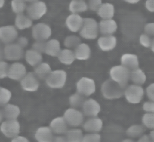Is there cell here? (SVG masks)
Wrapping results in <instances>:
<instances>
[{
    "label": "cell",
    "instance_id": "cell-7",
    "mask_svg": "<svg viewBox=\"0 0 154 142\" xmlns=\"http://www.w3.org/2000/svg\"><path fill=\"white\" fill-rule=\"evenodd\" d=\"M124 95L129 103H138L143 97L144 90L139 85H131L125 89Z\"/></svg>",
    "mask_w": 154,
    "mask_h": 142
},
{
    "label": "cell",
    "instance_id": "cell-14",
    "mask_svg": "<svg viewBox=\"0 0 154 142\" xmlns=\"http://www.w3.org/2000/svg\"><path fill=\"white\" fill-rule=\"evenodd\" d=\"M26 69L25 66L20 63H14L9 66L8 77L13 80L21 81L26 75Z\"/></svg>",
    "mask_w": 154,
    "mask_h": 142
},
{
    "label": "cell",
    "instance_id": "cell-37",
    "mask_svg": "<svg viewBox=\"0 0 154 142\" xmlns=\"http://www.w3.org/2000/svg\"><path fill=\"white\" fill-rule=\"evenodd\" d=\"M81 43L80 39L76 36H69L64 39V46L69 49L76 48Z\"/></svg>",
    "mask_w": 154,
    "mask_h": 142
},
{
    "label": "cell",
    "instance_id": "cell-28",
    "mask_svg": "<svg viewBox=\"0 0 154 142\" xmlns=\"http://www.w3.org/2000/svg\"><path fill=\"white\" fill-rule=\"evenodd\" d=\"M58 60L65 65H70L76 59L75 52L70 49L61 50L58 55Z\"/></svg>",
    "mask_w": 154,
    "mask_h": 142
},
{
    "label": "cell",
    "instance_id": "cell-3",
    "mask_svg": "<svg viewBox=\"0 0 154 142\" xmlns=\"http://www.w3.org/2000/svg\"><path fill=\"white\" fill-rule=\"evenodd\" d=\"M81 36L85 39H94L98 34V25L92 18H84L80 29Z\"/></svg>",
    "mask_w": 154,
    "mask_h": 142
},
{
    "label": "cell",
    "instance_id": "cell-2",
    "mask_svg": "<svg viewBox=\"0 0 154 142\" xmlns=\"http://www.w3.org/2000/svg\"><path fill=\"white\" fill-rule=\"evenodd\" d=\"M130 70L122 65L114 66L109 71L111 79L124 88L130 78Z\"/></svg>",
    "mask_w": 154,
    "mask_h": 142
},
{
    "label": "cell",
    "instance_id": "cell-39",
    "mask_svg": "<svg viewBox=\"0 0 154 142\" xmlns=\"http://www.w3.org/2000/svg\"><path fill=\"white\" fill-rule=\"evenodd\" d=\"M142 122L146 128L154 129V113H147L143 115Z\"/></svg>",
    "mask_w": 154,
    "mask_h": 142
},
{
    "label": "cell",
    "instance_id": "cell-23",
    "mask_svg": "<svg viewBox=\"0 0 154 142\" xmlns=\"http://www.w3.org/2000/svg\"><path fill=\"white\" fill-rule=\"evenodd\" d=\"M25 60L31 66L35 67L42 63V55L41 53L31 49L26 51L25 53Z\"/></svg>",
    "mask_w": 154,
    "mask_h": 142
},
{
    "label": "cell",
    "instance_id": "cell-33",
    "mask_svg": "<svg viewBox=\"0 0 154 142\" xmlns=\"http://www.w3.org/2000/svg\"><path fill=\"white\" fill-rule=\"evenodd\" d=\"M130 78L135 84L140 85L145 82L146 76L142 70L138 68L132 70L130 74Z\"/></svg>",
    "mask_w": 154,
    "mask_h": 142
},
{
    "label": "cell",
    "instance_id": "cell-32",
    "mask_svg": "<svg viewBox=\"0 0 154 142\" xmlns=\"http://www.w3.org/2000/svg\"><path fill=\"white\" fill-rule=\"evenodd\" d=\"M67 142H81L83 138L82 131L79 129H72L66 133Z\"/></svg>",
    "mask_w": 154,
    "mask_h": 142
},
{
    "label": "cell",
    "instance_id": "cell-60",
    "mask_svg": "<svg viewBox=\"0 0 154 142\" xmlns=\"http://www.w3.org/2000/svg\"><path fill=\"white\" fill-rule=\"evenodd\" d=\"M25 1H27V2H34V1H37V0H25Z\"/></svg>",
    "mask_w": 154,
    "mask_h": 142
},
{
    "label": "cell",
    "instance_id": "cell-36",
    "mask_svg": "<svg viewBox=\"0 0 154 142\" xmlns=\"http://www.w3.org/2000/svg\"><path fill=\"white\" fill-rule=\"evenodd\" d=\"M11 6L12 11L17 14L22 13L26 8L25 0H12Z\"/></svg>",
    "mask_w": 154,
    "mask_h": 142
},
{
    "label": "cell",
    "instance_id": "cell-6",
    "mask_svg": "<svg viewBox=\"0 0 154 142\" xmlns=\"http://www.w3.org/2000/svg\"><path fill=\"white\" fill-rule=\"evenodd\" d=\"M20 126L19 122L16 120H6L0 126L1 132L7 138L16 137L20 132Z\"/></svg>",
    "mask_w": 154,
    "mask_h": 142
},
{
    "label": "cell",
    "instance_id": "cell-19",
    "mask_svg": "<svg viewBox=\"0 0 154 142\" xmlns=\"http://www.w3.org/2000/svg\"><path fill=\"white\" fill-rule=\"evenodd\" d=\"M103 126L102 120L96 117H93L88 119L83 125L85 131L91 133H97L101 131Z\"/></svg>",
    "mask_w": 154,
    "mask_h": 142
},
{
    "label": "cell",
    "instance_id": "cell-29",
    "mask_svg": "<svg viewBox=\"0 0 154 142\" xmlns=\"http://www.w3.org/2000/svg\"><path fill=\"white\" fill-rule=\"evenodd\" d=\"M51 72V67L47 63L42 62L34 69V73L40 79H46Z\"/></svg>",
    "mask_w": 154,
    "mask_h": 142
},
{
    "label": "cell",
    "instance_id": "cell-9",
    "mask_svg": "<svg viewBox=\"0 0 154 142\" xmlns=\"http://www.w3.org/2000/svg\"><path fill=\"white\" fill-rule=\"evenodd\" d=\"M76 90L85 96L91 95L96 91L94 81L88 77L81 78L76 83Z\"/></svg>",
    "mask_w": 154,
    "mask_h": 142
},
{
    "label": "cell",
    "instance_id": "cell-5",
    "mask_svg": "<svg viewBox=\"0 0 154 142\" xmlns=\"http://www.w3.org/2000/svg\"><path fill=\"white\" fill-rule=\"evenodd\" d=\"M28 16L33 20H37L42 17L47 11L46 4L42 1L32 2L26 8Z\"/></svg>",
    "mask_w": 154,
    "mask_h": 142
},
{
    "label": "cell",
    "instance_id": "cell-42",
    "mask_svg": "<svg viewBox=\"0 0 154 142\" xmlns=\"http://www.w3.org/2000/svg\"><path fill=\"white\" fill-rule=\"evenodd\" d=\"M46 42L45 41H36L33 43L32 49L40 53L45 52L46 49Z\"/></svg>",
    "mask_w": 154,
    "mask_h": 142
},
{
    "label": "cell",
    "instance_id": "cell-41",
    "mask_svg": "<svg viewBox=\"0 0 154 142\" xmlns=\"http://www.w3.org/2000/svg\"><path fill=\"white\" fill-rule=\"evenodd\" d=\"M9 69L8 64L4 61H0V79L5 78L8 76Z\"/></svg>",
    "mask_w": 154,
    "mask_h": 142
},
{
    "label": "cell",
    "instance_id": "cell-49",
    "mask_svg": "<svg viewBox=\"0 0 154 142\" xmlns=\"http://www.w3.org/2000/svg\"><path fill=\"white\" fill-rule=\"evenodd\" d=\"M146 7L149 11L154 12V0H147L146 2Z\"/></svg>",
    "mask_w": 154,
    "mask_h": 142
},
{
    "label": "cell",
    "instance_id": "cell-45",
    "mask_svg": "<svg viewBox=\"0 0 154 142\" xmlns=\"http://www.w3.org/2000/svg\"><path fill=\"white\" fill-rule=\"evenodd\" d=\"M143 108L147 113H154V101L146 102L144 103Z\"/></svg>",
    "mask_w": 154,
    "mask_h": 142
},
{
    "label": "cell",
    "instance_id": "cell-35",
    "mask_svg": "<svg viewBox=\"0 0 154 142\" xmlns=\"http://www.w3.org/2000/svg\"><path fill=\"white\" fill-rule=\"evenodd\" d=\"M84 95L77 92L73 94L69 97V103L73 108H78L82 106L85 102Z\"/></svg>",
    "mask_w": 154,
    "mask_h": 142
},
{
    "label": "cell",
    "instance_id": "cell-51",
    "mask_svg": "<svg viewBox=\"0 0 154 142\" xmlns=\"http://www.w3.org/2000/svg\"><path fill=\"white\" fill-rule=\"evenodd\" d=\"M52 142H67V141L66 136L59 135L54 137Z\"/></svg>",
    "mask_w": 154,
    "mask_h": 142
},
{
    "label": "cell",
    "instance_id": "cell-17",
    "mask_svg": "<svg viewBox=\"0 0 154 142\" xmlns=\"http://www.w3.org/2000/svg\"><path fill=\"white\" fill-rule=\"evenodd\" d=\"M84 19L78 14L72 13L66 20V25L67 28L73 32L79 31L83 24Z\"/></svg>",
    "mask_w": 154,
    "mask_h": 142
},
{
    "label": "cell",
    "instance_id": "cell-10",
    "mask_svg": "<svg viewBox=\"0 0 154 142\" xmlns=\"http://www.w3.org/2000/svg\"><path fill=\"white\" fill-rule=\"evenodd\" d=\"M51 27L45 23H38L32 29V35L36 41H46L51 36Z\"/></svg>",
    "mask_w": 154,
    "mask_h": 142
},
{
    "label": "cell",
    "instance_id": "cell-59",
    "mask_svg": "<svg viewBox=\"0 0 154 142\" xmlns=\"http://www.w3.org/2000/svg\"><path fill=\"white\" fill-rule=\"evenodd\" d=\"M151 49L153 52H154V40L152 41V45H151Z\"/></svg>",
    "mask_w": 154,
    "mask_h": 142
},
{
    "label": "cell",
    "instance_id": "cell-46",
    "mask_svg": "<svg viewBox=\"0 0 154 142\" xmlns=\"http://www.w3.org/2000/svg\"><path fill=\"white\" fill-rule=\"evenodd\" d=\"M147 97L152 100L154 101V83L149 85L146 88Z\"/></svg>",
    "mask_w": 154,
    "mask_h": 142
},
{
    "label": "cell",
    "instance_id": "cell-48",
    "mask_svg": "<svg viewBox=\"0 0 154 142\" xmlns=\"http://www.w3.org/2000/svg\"><path fill=\"white\" fill-rule=\"evenodd\" d=\"M17 43L20 46H21L22 48H25V46H26L27 45H28V39L26 38V37H19V38L17 39Z\"/></svg>",
    "mask_w": 154,
    "mask_h": 142
},
{
    "label": "cell",
    "instance_id": "cell-57",
    "mask_svg": "<svg viewBox=\"0 0 154 142\" xmlns=\"http://www.w3.org/2000/svg\"><path fill=\"white\" fill-rule=\"evenodd\" d=\"M122 142H135L131 139H125L122 141Z\"/></svg>",
    "mask_w": 154,
    "mask_h": 142
},
{
    "label": "cell",
    "instance_id": "cell-38",
    "mask_svg": "<svg viewBox=\"0 0 154 142\" xmlns=\"http://www.w3.org/2000/svg\"><path fill=\"white\" fill-rule=\"evenodd\" d=\"M11 97V91L4 87H0V106H4L7 105Z\"/></svg>",
    "mask_w": 154,
    "mask_h": 142
},
{
    "label": "cell",
    "instance_id": "cell-40",
    "mask_svg": "<svg viewBox=\"0 0 154 142\" xmlns=\"http://www.w3.org/2000/svg\"><path fill=\"white\" fill-rule=\"evenodd\" d=\"M101 136L97 133H90L83 136L81 142H100Z\"/></svg>",
    "mask_w": 154,
    "mask_h": 142
},
{
    "label": "cell",
    "instance_id": "cell-43",
    "mask_svg": "<svg viewBox=\"0 0 154 142\" xmlns=\"http://www.w3.org/2000/svg\"><path fill=\"white\" fill-rule=\"evenodd\" d=\"M152 40L147 34H141L140 37V43L144 47L148 48L152 45Z\"/></svg>",
    "mask_w": 154,
    "mask_h": 142
},
{
    "label": "cell",
    "instance_id": "cell-4",
    "mask_svg": "<svg viewBox=\"0 0 154 142\" xmlns=\"http://www.w3.org/2000/svg\"><path fill=\"white\" fill-rule=\"evenodd\" d=\"M67 79V73L63 70L52 71L46 79L47 85L52 88H61L64 87Z\"/></svg>",
    "mask_w": 154,
    "mask_h": 142
},
{
    "label": "cell",
    "instance_id": "cell-56",
    "mask_svg": "<svg viewBox=\"0 0 154 142\" xmlns=\"http://www.w3.org/2000/svg\"><path fill=\"white\" fill-rule=\"evenodd\" d=\"M150 137L151 138V139L152 140V141L154 142V130L152 131L150 133Z\"/></svg>",
    "mask_w": 154,
    "mask_h": 142
},
{
    "label": "cell",
    "instance_id": "cell-58",
    "mask_svg": "<svg viewBox=\"0 0 154 142\" xmlns=\"http://www.w3.org/2000/svg\"><path fill=\"white\" fill-rule=\"evenodd\" d=\"M5 3V0H0V8H2Z\"/></svg>",
    "mask_w": 154,
    "mask_h": 142
},
{
    "label": "cell",
    "instance_id": "cell-26",
    "mask_svg": "<svg viewBox=\"0 0 154 142\" xmlns=\"http://www.w3.org/2000/svg\"><path fill=\"white\" fill-rule=\"evenodd\" d=\"M14 23L16 27L20 30L29 28L32 25V19L28 16H26L23 13L17 14Z\"/></svg>",
    "mask_w": 154,
    "mask_h": 142
},
{
    "label": "cell",
    "instance_id": "cell-47",
    "mask_svg": "<svg viewBox=\"0 0 154 142\" xmlns=\"http://www.w3.org/2000/svg\"><path fill=\"white\" fill-rule=\"evenodd\" d=\"M144 31L146 34L148 36H154V23H149L146 25L144 27Z\"/></svg>",
    "mask_w": 154,
    "mask_h": 142
},
{
    "label": "cell",
    "instance_id": "cell-22",
    "mask_svg": "<svg viewBox=\"0 0 154 142\" xmlns=\"http://www.w3.org/2000/svg\"><path fill=\"white\" fill-rule=\"evenodd\" d=\"M122 65L128 69L129 70H133L138 68L139 63L137 55L131 54H125L121 58Z\"/></svg>",
    "mask_w": 154,
    "mask_h": 142
},
{
    "label": "cell",
    "instance_id": "cell-8",
    "mask_svg": "<svg viewBox=\"0 0 154 142\" xmlns=\"http://www.w3.org/2000/svg\"><path fill=\"white\" fill-rule=\"evenodd\" d=\"M63 117L68 125L77 127L81 125L84 120V114L75 108H70L66 110Z\"/></svg>",
    "mask_w": 154,
    "mask_h": 142
},
{
    "label": "cell",
    "instance_id": "cell-15",
    "mask_svg": "<svg viewBox=\"0 0 154 142\" xmlns=\"http://www.w3.org/2000/svg\"><path fill=\"white\" fill-rule=\"evenodd\" d=\"M82 113L84 115L88 117H96L100 111L99 103L93 99L85 100L82 106Z\"/></svg>",
    "mask_w": 154,
    "mask_h": 142
},
{
    "label": "cell",
    "instance_id": "cell-24",
    "mask_svg": "<svg viewBox=\"0 0 154 142\" xmlns=\"http://www.w3.org/2000/svg\"><path fill=\"white\" fill-rule=\"evenodd\" d=\"M60 51L61 46L58 40L53 39L46 42L45 53L47 55L51 57H58Z\"/></svg>",
    "mask_w": 154,
    "mask_h": 142
},
{
    "label": "cell",
    "instance_id": "cell-34",
    "mask_svg": "<svg viewBox=\"0 0 154 142\" xmlns=\"http://www.w3.org/2000/svg\"><path fill=\"white\" fill-rule=\"evenodd\" d=\"M145 131V128L143 126L140 125H134L130 126L126 131V134L132 138L140 137Z\"/></svg>",
    "mask_w": 154,
    "mask_h": 142
},
{
    "label": "cell",
    "instance_id": "cell-21",
    "mask_svg": "<svg viewBox=\"0 0 154 142\" xmlns=\"http://www.w3.org/2000/svg\"><path fill=\"white\" fill-rule=\"evenodd\" d=\"M117 23L112 19L102 20L99 23V30L102 35L110 36L117 29Z\"/></svg>",
    "mask_w": 154,
    "mask_h": 142
},
{
    "label": "cell",
    "instance_id": "cell-54",
    "mask_svg": "<svg viewBox=\"0 0 154 142\" xmlns=\"http://www.w3.org/2000/svg\"><path fill=\"white\" fill-rule=\"evenodd\" d=\"M4 118H5V117H4V114L3 109H1L0 108V122H2V120H3Z\"/></svg>",
    "mask_w": 154,
    "mask_h": 142
},
{
    "label": "cell",
    "instance_id": "cell-18",
    "mask_svg": "<svg viewBox=\"0 0 154 142\" xmlns=\"http://www.w3.org/2000/svg\"><path fill=\"white\" fill-rule=\"evenodd\" d=\"M54 137V132L48 126L40 127L35 134V138L37 142H52Z\"/></svg>",
    "mask_w": 154,
    "mask_h": 142
},
{
    "label": "cell",
    "instance_id": "cell-1",
    "mask_svg": "<svg viewBox=\"0 0 154 142\" xmlns=\"http://www.w3.org/2000/svg\"><path fill=\"white\" fill-rule=\"evenodd\" d=\"M125 88L122 87L112 79L105 81L102 85L101 91L104 97L108 99L121 97L125 93Z\"/></svg>",
    "mask_w": 154,
    "mask_h": 142
},
{
    "label": "cell",
    "instance_id": "cell-27",
    "mask_svg": "<svg viewBox=\"0 0 154 142\" xmlns=\"http://www.w3.org/2000/svg\"><path fill=\"white\" fill-rule=\"evenodd\" d=\"M2 109L4 117L7 120L16 119L20 114V108L16 105L7 103Z\"/></svg>",
    "mask_w": 154,
    "mask_h": 142
},
{
    "label": "cell",
    "instance_id": "cell-11",
    "mask_svg": "<svg viewBox=\"0 0 154 142\" xmlns=\"http://www.w3.org/2000/svg\"><path fill=\"white\" fill-rule=\"evenodd\" d=\"M5 58L9 61H16L23 56V48L17 43H11L4 46Z\"/></svg>",
    "mask_w": 154,
    "mask_h": 142
},
{
    "label": "cell",
    "instance_id": "cell-31",
    "mask_svg": "<svg viewBox=\"0 0 154 142\" xmlns=\"http://www.w3.org/2000/svg\"><path fill=\"white\" fill-rule=\"evenodd\" d=\"M88 5L84 0H72L69 4V10L74 14L85 11Z\"/></svg>",
    "mask_w": 154,
    "mask_h": 142
},
{
    "label": "cell",
    "instance_id": "cell-52",
    "mask_svg": "<svg viewBox=\"0 0 154 142\" xmlns=\"http://www.w3.org/2000/svg\"><path fill=\"white\" fill-rule=\"evenodd\" d=\"M137 142H153L151 139L150 135H143L141 136L140 139Z\"/></svg>",
    "mask_w": 154,
    "mask_h": 142
},
{
    "label": "cell",
    "instance_id": "cell-53",
    "mask_svg": "<svg viewBox=\"0 0 154 142\" xmlns=\"http://www.w3.org/2000/svg\"><path fill=\"white\" fill-rule=\"evenodd\" d=\"M0 41V61H2L4 58H5V54H4V46Z\"/></svg>",
    "mask_w": 154,
    "mask_h": 142
},
{
    "label": "cell",
    "instance_id": "cell-50",
    "mask_svg": "<svg viewBox=\"0 0 154 142\" xmlns=\"http://www.w3.org/2000/svg\"><path fill=\"white\" fill-rule=\"evenodd\" d=\"M11 142H29V141L25 137L17 135L14 137Z\"/></svg>",
    "mask_w": 154,
    "mask_h": 142
},
{
    "label": "cell",
    "instance_id": "cell-12",
    "mask_svg": "<svg viewBox=\"0 0 154 142\" xmlns=\"http://www.w3.org/2000/svg\"><path fill=\"white\" fill-rule=\"evenodd\" d=\"M20 85L24 90L34 92L38 90L40 83L38 78L34 72H29L20 81Z\"/></svg>",
    "mask_w": 154,
    "mask_h": 142
},
{
    "label": "cell",
    "instance_id": "cell-30",
    "mask_svg": "<svg viewBox=\"0 0 154 142\" xmlns=\"http://www.w3.org/2000/svg\"><path fill=\"white\" fill-rule=\"evenodd\" d=\"M114 6L109 3L102 4L97 10L98 15L104 19H111L114 16Z\"/></svg>",
    "mask_w": 154,
    "mask_h": 142
},
{
    "label": "cell",
    "instance_id": "cell-44",
    "mask_svg": "<svg viewBox=\"0 0 154 142\" xmlns=\"http://www.w3.org/2000/svg\"><path fill=\"white\" fill-rule=\"evenodd\" d=\"M102 0H88V7L93 10L96 11L102 5Z\"/></svg>",
    "mask_w": 154,
    "mask_h": 142
},
{
    "label": "cell",
    "instance_id": "cell-55",
    "mask_svg": "<svg viewBox=\"0 0 154 142\" xmlns=\"http://www.w3.org/2000/svg\"><path fill=\"white\" fill-rule=\"evenodd\" d=\"M125 1H126V2L131 3V4H135V3L138 2L140 0H125Z\"/></svg>",
    "mask_w": 154,
    "mask_h": 142
},
{
    "label": "cell",
    "instance_id": "cell-16",
    "mask_svg": "<svg viewBox=\"0 0 154 142\" xmlns=\"http://www.w3.org/2000/svg\"><path fill=\"white\" fill-rule=\"evenodd\" d=\"M49 127L54 134L63 135L68 131V124L63 117H57L50 123Z\"/></svg>",
    "mask_w": 154,
    "mask_h": 142
},
{
    "label": "cell",
    "instance_id": "cell-20",
    "mask_svg": "<svg viewBox=\"0 0 154 142\" xmlns=\"http://www.w3.org/2000/svg\"><path fill=\"white\" fill-rule=\"evenodd\" d=\"M116 38L112 36L101 37L97 41L99 47L103 51H108L113 49L116 46Z\"/></svg>",
    "mask_w": 154,
    "mask_h": 142
},
{
    "label": "cell",
    "instance_id": "cell-25",
    "mask_svg": "<svg viewBox=\"0 0 154 142\" xmlns=\"http://www.w3.org/2000/svg\"><path fill=\"white\" fill-rule=\"evenodd\" d=\"M75 58L79 60H86L90 57L91 51L89 46L86 43H80L75 50Z\"/></svg>",
    "mask_w": 154,
    "mask_h": 142
},
{
    "label": "cell",
    "instance_id": "cell-13",
    "mask_svg": "<svg viewBox=\"0 0 154 142\" xmlns=\"http://www.w3.org/2000/svg\"><path fill=\"white\" fill-rule=\"evenodd\" d=\"M17 31L14 26L7 25L0 27V41L7 45L13 43L17 37Z\"/></svg>",
    "mask_w": 154,
    "mask_h": 142
}]
</instances>
